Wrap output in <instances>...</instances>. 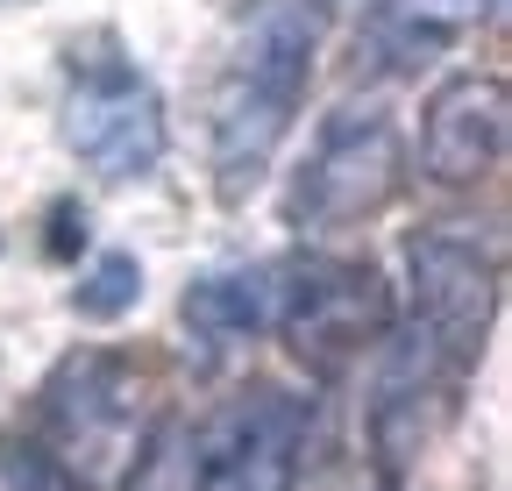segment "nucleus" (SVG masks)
<instances>
[{
  "label": "nucleus",
  "instance_id": "11",
  "mask_svg": "<svg viewBox=\"0 0 512 491\" xmlns=\"http://www.w3.org/2000/svg\"><path fill=\"white\" fill-rule=\"evenodd\" d=\"M136 299H143V264L128 257V250H107L72 285V314L79 321H121V314H136Z\"/></svg>",
  "mask_w": 512,
  "mask_h": 491
},
{
  "label": "nucleus",
  "instance_id": "5",
  "mask_svg": "<svg viewBox=\"0 0 512 491\" xmlns=\"http://www.w3.org/2000/svg\"><path fill=\"white\" fill-rule=\"evenodd\" d=\"M64 150L100 178H150L164 164V100L136 65H86L64 93Z\"/></svg>",
  "mask_w": 512,
  "mask_h": 491
},
{
  "label": "nucleus",
  "instance_id": "14",
  "mask_svg": "<svg viewBox=\"0 0 512 491\" xmlns=\"http://www.w3.org/2000/svg\"><path fill=\"white\" fill-rule=\"evenodd\" d=\"M79 250H86V207L79 200H57L50 207V235H43V257L50 264H72Z\"/></svg>",
  "mask_w": 512,
  "mask_h": 491
},
{
  "label": "nucleus",
  "instance_id": "2",
  "mask_svg": "<svg viewBox=\"0 0 512 491\" xmlns=\"http://www.w3.org/2000/svg\"><path fill=\"white\" fill-rule=\"evenodd\" d=\"M498 321V257L456 221L420 228L406 242V335L434 349L456 378L477 371V356Z\"/></svg>",
  "mask_w": 512,
  "mask_h": 491
},
{
  "label": "nucleus",
  "instance_id": "8",
  "mask_svg": "<svg viewBox=\"0 0 512 491\" xmlns=\"http://www.w3.org/2000/svg\"><path fill=\"white\" fill-rule=\"evenodd\" d=\"M505 157V79L456 72L420 107V171L434 186H477Z\"/></svg>",
  "mask_w": 512,
  "mask_h": 491
},
{
  "label": "nucleus",
  "instance_id": "10",
  "mask_svg": "<svg viewBox=\"0 0 512 491\" xmlns=\"http://www.w3.org/2000/svg\"><path fill=\"white\" fill-rule=\"evenodd\" d=\"M121 491H200V456H192V427L178 413H164L150 435L136 442Z\"/></svg>",
  "mask_w": 512,
  "mask_h": 491
},
{
  "label": "nucleus",
  "instance_id": "3",
  "mask_svg": "<svg viewBox=\"0 0 512 491\" xmlns=\"http://www.w3.org/2000/svg\"><path fill=\"white\" fill-rule=\"evenodd\" d=\"M406 186V143L384 100H349L320 121L306 150V171L292 186V221L299 228H349L399 200Z\"/></svg>",
  "mask_w": 512,
  "mask_h": 491
},
{
  "label": "nucleus",
  "instance_id": "13",
  "mask_svg": "<svg viewBox=\"0 0 512 491\" xmlns=\"http://www.w3.org/2000/svg\"><path fill=\"white\" fill-rule=\"evenodd\" d=\"M0 491H86L72 470H64L43 442H15L0 456Z\"/></svg>",
  "mask_w": 512,
  "mask_h": 491
},
{
  "label": "nucleus",
  "instance_id": "4",
  "mask_svg": "<svg viewBox=\"0 0 512 491\" xmlns=\"http://www.w3.org/2000/svg\"><path fill=\"white\" fill-rule=\"evenodd\" d=\"M271 328L306 356L313 371H342L349 356L392 335V292H384L377 264L356 257H299L271 271Z\"/></svg>",
  "mask_w": 512,
  "mask_h": 491
},
{
  "label": "nucleus",
  "instance_id": "1",
  "mask_svg": "<svg viewBox=\"0 0 512 491\" xmlns=\"http://www.w3.org/2000/svg\"><path fill=\"white\" fill-rule=\"evenodd\" d=\"M313 50H320V8H306V0H271L256 15V29L242 36L228 86L214 100V186H221V200L256 193V178L285 150L306 79H313Z\"/></svg>",
  "mask_w": 512,
  "mask_h": 491
},
{
  "label": "nucleus",
  "instance_id": "9",
  "mask_svg": "<svg viewBox=\"0 0 512 491\" xmlns=\"http://www.w3.org/2000/svg\"><path fill=\"white\" fill-rule=\"evenodd\" d=\"M185 335L200 342V363L242 349L271 328V271H214L185 292Z\"/></svg>",
  "mask_w": 512,
  "mask_h": 491
},
{
  "label": "nucleus",
  "instance_id": "7",
  "mask_svg": "<svg viewBox=\"0 0 512 491\" xmlns=\"http://www.w3.org/2000/svg\"><path fill=\"white\" fill-rule=\"evenodd\" d=\"M43 427L57 442L50 456L86 484L128 442V427H136V378H128V363L107 356V349L64 356L50 371V385H43Z\"/></svg>",
  "mask_w": 512,
  "mask_h": 491
},
{
  "label": "nucleus",
  "instance_id": "12",
  "mask_svg": "<svg viewBox=\"0 0 512 491\" xmlns=\"http://www.w3.org/2000/svg\"><path fill=\"white\" fill-rule=\"evenodd\" d=\"M384 15H392V29L413 36V43H441V36L470 29L477 15H491V0H384Z\"/></svg>",
  "mask_w": 512,
  "mask_h": 491
},
{
  "label": "nucleus",
  "instance_id": "6",
  "mask_svg": "<svg viewBox=\"0 0 512 491\" xmlns=\"http://www.w3.org/2000/svg\"><path fill=\"white\" fill-rule=\"evenodd\" d=\"M192 456H200V491H299L306 413L278 385H249L192 435Z\"/></svg>",
  "mask_w": 512,
  "mask_h": 491
}]
</instances>
